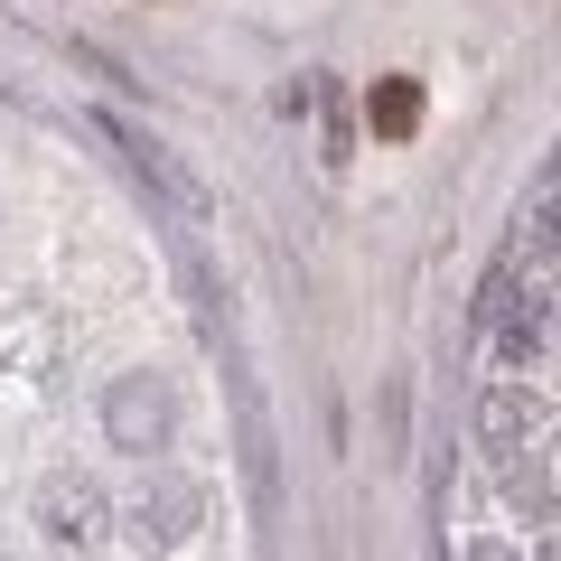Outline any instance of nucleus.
Listing matches in <instances>:
<instances>
[{"label":"nucleus","instance_id":"nucleus-6","mask_svg":"<svg viewBox=\"0 0 561 561\" xmlns=\"http://www.w3.org/2000/svg\"><path fill=\"white\" fill-rule=\"evenodd\" d=\"M478 421H486V440H496V449H515V440H542V421H552V402H542V393H524V383H496Z\"/></svg>","mask_w":561,"mask_h":561},{"label":"nucleus","instance_id":"nucleus-8","mask_svg":"<svg viewBox=\"0 0 561 561\" xmlns=\"http://www.w3.org/2000/svg\"><path fill=\"white\" fill-rule=\"evenodd\" d=\"M505 486L534 505V524H552V459H542V449H534V459H505Z\"/></svg>","mask_w":561,"mask_h":561},{"label":"nucleus","instance_id":"nucleus-1","mask_svg":"<svg viewBox=\"0 0 561 561\" xmlns=\"http://www.w3.org/2000/svg\"><path fill=\"white\" fill-rule=\"evenodd\" d=\"M197 515H206V486L179 478V468H150L140 496L122 505V534H131V552H179V542L197 534Z\"/></svg>","mask_w":561,"mask_h":561},{"label":"nucleus","instance_id":"nucleus-3","mask_svg":"<svg viewBox=\"0 0 561 561\" xmlns=\"http://www.w3.org/2000/svg\"><path fill=\"white\" fill-rule=\"evenodd\" d=\"M103 431H113V449H169V431H179V402H169L160 375H122L113 393H103Z\"/></svg>","mask_w":561,"mask_h":561},{"label":"nucleus","instance_id":"nucleus-5","mask_svg":"<svg viewBox=\"0 0 561 561\" xmlns=\"http://www.w3.org/2000/svg\"><path fill=\"white\" fill-rule=\"evenodd\" d=\"M103 131H113L122 150H131V169H140V179H150V187H160V197L179 206V216H206V187L187 179V169L169 160V150H160V140H150V131H131V122H103Z\"/></svg>","mask_w":561,"mask_h":561},{"label":"nucleus","instance_id":"nucleus-9","mask_svg":"<svg viewBox=\"0 0 561 561\" xmlns=\"http://www.w3.org/2000/svg\"><path fill=\"white\" fill-rule=\"evenodd\" d=\"M468 561H524L515 542H468Z\"/></svg>","mask_w":561,"mask_h":561},{"label":"nucleus","instance_id":"nucleus-7","mask_svg":"<svg viewBox=\"0 0 561 561\" xmlns=\"http://www.w3.org/2000/svg\"><path fill=\"white\" fill-rule=\"evenodd\" d=\"M365 122H375L383 140H402V131H421V84H412V76H383L375 94H365Z\"/></svg>","mask_w":561,"mask_h":561},{"label":"nucleus","instance_id":"nucleus-4","mask_svg":"<svg viewBox=\"0 0 561 561\" xmlns=\"http://www.w3.org/2000/svg\"><path fill=\"white\" fill-rule=\"evenodd\" d=\"M38 524H47V542H66V552H94V542L113 534V505H103V486H94V478L57 468V478L38 486Z\"/></svg>","mask_w":561,"mask_h":561},{"label":"nucleus","instance_id":"nucleus-2","mask_svg":"<svg viewBox=\"0 0 561 561\" xmlns=\"http://www.w3.org/2000/svg\"><path fill=\"white\" fill-rule=\"evenodd\" d=\"M478 319L496 328V356L505 365H534L542 346H552V280H534V290L515 300V272H496V280H486V300H478Z\"/></svg>","mask_w":561,"mask_h":561}]
</instances>
